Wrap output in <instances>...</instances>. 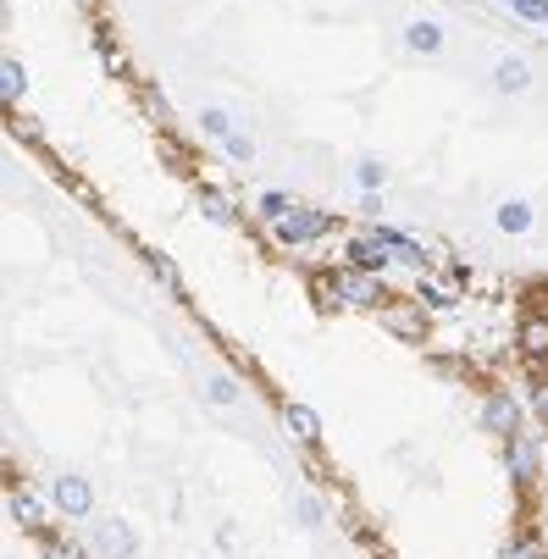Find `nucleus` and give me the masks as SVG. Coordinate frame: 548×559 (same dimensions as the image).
I'll list each match as a JSON object with an SVG mask.
<instances>
[{"label": "nucleus", "instance_id": "14", "mask_svg": "<svg viewBox=\"0 0 548 559\" xmlns=\"http://www.w3.org/2000/svg\"><path fill=\"white\" fill-rule=\"evenodd\" d=\"M7 510H12L17 526H28V532L39 526V499H34L28 488H12V493H7Z\"/></svg>", "mask_w": 548, "mask_h": 559}, {"label": "nucleus", "instance_id": "4", "mask_svg": "<svg viewBox=\"0 0 548 559\" xmlns=\"http://www.w3.org/2000/svg\"><path fill=\"white\" fill-rule=\"evenodd\" d=\"M283 427L294 443H317L322 438V416L310 411V405H283Z\"/></svg>", "mask_w": 548, "mask_h": 559}, {"label": "nucleus", "instance_id": "15", "mask_svg": "<svg viewBox=\"0 0 548 559\" xmlns=\"http://www.w3.org/2000/svg\"><path fill=\"white\" fill-rule=\"evenodd\" d=\"M521 349H526L532 360L548 355V322H543V316H526V322H521Z\"/></svg>", "mask_w": 548, "mask_h": 559}, {"label": "nucleus", "instance_id": "20", "mask_svg": "<svg viewBox=\"0 0 548 559\" xmlns=\"http://www.w3.org/2000/svg\"><path fill=\"white\" fill-rule=\"evenodd\" d=\"M200 211H205L211 222H233V211H227V200H222L216 189H200Z\"/></svg>", "mask_w": 548, "mask_h": 559}, {"label": "nucleus", "instance_id": "11", "mask_svg": "<svg viewBox=\"0 0 548 559\" xmlns=\"http://www.w3.org/2000/svg\"><path fill=\"white\" fill-rule=\"evenodd\" d=\"M200 133L227 144L233 133H239V122H233V111H227V106H200Z\"/></svg>", "mask_w": 548, "mask_h": 559}, {"label": "nucleus", "instance_id": "7", "mask_svg": "<svg viewBox=\"0 0 548 559\" xmlns=\"http://www.w3.org/2000/svg\"><path fill=\"white\" fill-rule=\"evenodd\" d=\"M515 421H521V411H515L510 393H493L488 405H483V427H488V432H510V438H515Z\"/></svg>", "mask_w": 548, "mask_h": 559}, {"label": "nucleus", "instance_id": "2", "mask_svg": "<svg viewBox=\"0 0 548 559\" xmlns=\"http://www.w3.org/2000/svg\"><path fill=\"white\" fill-rule=\"evenodd\" d=\"M317 233H327L322 211H288V216H277V238H283V245H305V238H317Z\"/></svg>", "mask_w": 548, "mask_h": 559}, {"label": "nucleus", "instance_id": "12", "mask_svg": "<svg viewBox=\"0 0 548 559\" xmlns=\"http://www.w3.org/2000/svg\"><path fill=\"white\" fill-rule=\"evenodd\" d=\"M382 322L394 328L400 338H416V344H421V316H416L410 305H388V310H382Z\"/></svg>", "mask_w": 548, "mask_h": 559}, {"label": "nucleus", "instance_id": "19", "mask_svg": "<svg viewBox=\"0 0 548 559\" xmlns=\"http://www.w3.org/2000/svg\"><path fill=\"white\" fill-rule=\"evenodd\" d=\"M355 183H360V189H382V183H388V167H382V162H360V167H355Z\"/></svg>", "mask_w": 548, "mask_h": 559}, {"label": "nucleus", "instance_id": "27", "mask_svg": "<svg viewBox=\"0 0 548 559\" xmlns=\"http://www.w3.org/2000/svg\"><path fill=\"white\" fill-rule=\"evenodd\" d=\"M299 515H305V526H317V515H322V504H317V499H299Z\"/></svg>", "mask_w": 548, "mask_h": 559}, {"label": "nucleus", "instance_id": "28", "mask_svg": "<svg viewBox=\"0 0 548 559\" xmlns=\"http://www.w3.org/2000/svg\"><path fill=\"white\" fill-rule=\"evenodd\" d=\"M510 559H543V548H537V543H515Z\"/></svg>", "mask_w": 548, "mask_h": 559}, {"label": "nucleus", "instance_id": "29", "mask_svg": "<svg viewBox=\"0 0 548 559\" xmlns=\"http://www.w3.org/2000/svg\"><path fill=\"white\" fill-rule=\"evenodd\" d=\"M510 7H515V0H510Z\"/></svg>", "mask_w": 548, "mask_h": 559}, {"label": "nucleus", "instance_id": "26", "mask_svg": "<svg viewBox=\"0 0 548 559\" xmlns=\"http://www.w3.org/2000/svg\"><path fill=\"white\" fill-rule=\"evenodd\" d=\"M532 405H537V416L548 421V382H537V388H532Z\"/></svg>", "mask_w": 548, "mask_h": 559}, {"label": "nucleus", "instance_id": "3", "mask_svg": "<svg viewBox=\"0 0 548 559\" xmlns=\"http://www.w3.org/2000/svg\"><path fill=\"white\" fill-rule=\"evenodd\" d=\"M493 84H499L504 95H526V90H532V61H526V56H504V61L493 67Z\"/></svg>", "mask_w": 548, "mask_h": 559}, {"label": "nucleus", "instance_id": "22", "mask_svg": "<svg viewBox=\"0 0 548 559\" xmlns=\"http://www.w3.org/2000/svg\"><path fill=\"white\" fill-rule=\"evenodd\" d=\"M515 12H521L526 23H548V0H515Z\"/></svg>", "mask_w": 548, "mask_h": 559}, {"label": "nucleus", "instance_id": "9", "mask_svg": "<svg viewBox=\"0 0 548 559\" xmlns=\"http://www.w3.org/2000/svg\"><path fill=\"white\" fill-rule=\"evenodd\" d=\"M405 45H410V50H421V56L443 50V23H432V17H416V23H405Z\"/></svg>", "mask_w": 548, "mask_h": 559}, {"label": "nucleus", "instance_id": "1", "mask_svg": "<svg viewBox=\"0 0 548 559\" xmlns=\"http://www.w3.org/2000/svg\"><path fill=\"white\" fill-rule=\"evenodd\" d=\"M56 510L67 515V521H84L90 510H95V488L84 483V476H56Z\"/></svg>", "mask_w": 548, "mask_h": 559}, {"label": "nucleus", "instance_id": "5", "mask_svg": "<svg viewBox=\"0 0 548 559\" xmlns=\"http://www.w3.org/2000/svg\"><path fill=\"white\" fill-rule=\"evenodd\" d=\"M95 548L111 554V559H133L139 543H133V532H128L122 521H100V526H95Z\"/></svg>", "mask_w": 548, "mask_h": 559}, {"label": "nucleus", "instance_id": "6", "mask_svg": "<svg viewBox=\"0 0 548 559\" xmlns=\"http://www.w3.org/2000/svg\"><path fill=\"white\" fill-rule=\"evenodd\" d=\"M510 476H515V483H532V476H537V438L532 432L510 438Z\"/></svg>", "mask_w": 548, "mask_h": 559}, {"label": "nucleus", "instance_id": "24", "mask_svg": "<svg viewBox=\"0 0 548 559\" xmlns=\"http://www.w3.org/2000/svg\"><path fill=\"white\" fill-rule=\"evenodd\" d=\"M155 277H162V283H172V288H178V266H172L167 255H155Z\"/></svg>", "mask_w": 548, "mask_h": 559}, {"label": "nucleus", "instance_id": "25", "mask_svg": "<svg viewBox=\"0 0 548 559\" xmlns=\"http://www.w3.org/2000/svg\"><path fill=\"white\" fill-rule=\"evenodd\" d=\"M45 559H78L72 543H45Z\"/></svg>", "mask_w": 548, "mask_h": 559}, {"label": "nucleus", "instance_id": "18", "mask_svg": "<svg viewBox=\"0 0 548 559\" xmlns=\"http://www.w3.org/2000/svg\"><path fill=\"white\" fill-rule=\"evenodd\" d=\"M23 84H28V72H23V61H7V106H17V95H23Z\"/></svg>", "mask_w": 548, "mask_h": 559}, {"label": "nucleus", "instance_id": "10", "mask_svg": "<svg viewBox=\"0 0 548 559\" xmlns=\"http://www.w3.org/2000/svg\"><path fill=\"white\" fill-rule=\"evenodd\" d=\"M349 255H355V266H360V272H382L388 261H394L377 233H371V238H355V245H349Z\"/></svg>", "mask_w": 548, "mask_h": 559}, {"label": "nucleus", "instance_id": "13", "mask_svg": "<svg viewBox=\"0 0 548 559\" xmlns=\"http://www.w3.org/2000/svg\"><path fill=\"white\" fill-rule=\"evenodd\" d=\"M493 222H499V233H526V227H532V205H526V200H504V205L493 211Z\"/></svg>", "mask_w": 548, "mask_h": 559}, {"label": "nucleus", "instance_id": "16", "mask_svg": "<svg viewBox=\"0 0 548 559\" xmlns=\"http://www.w3.org/2000/svg\"><path fill=\"white\" fill-rule=\"evenodd\" d=\"M205 399H211V405H222V411H227V405H239V382H233L227 371H216V377L205 382Z\"/></svg>", "mask_w": 548, "mask_h": 559}, {"label": "nucleus", "instance_id": "17", "mask_svg": "<svg viewBox=\"0 0 548 559\" xmlns=\"http://www.w3.org/2000/svg\"><path fill=\"white\" fill-rule=\"evenodd\" d=\"M222 150H227V155H233V162H239V167H250V162H255V139H250V133H233V139L222 144Z\"/></svg>", "mask_w": 548, "mask_h": 559}, {"label": "nucleus", "instance_id": "23", "mask_svg": "<svg viewBox=\"0 0 548 559\" xmlns=\"http://www.w3.org/2000/svg\"><path fill=\"white\" fill-rule=\"evenodd\" d=\"M317 299H322V305H349V299H344V288H338V277H333V283H327V277H317Z\"/></svg>", "mask_w": 548, "mask_h": 559}, {"label": "nucleus", "instance_id": "21", "mask_svg": "<svg viewBox=\"0 0 548 559\" xmlns=\"http://www.w3.org/2000/svg\"><path fill=\"white\" fill-rule=\"evenodd\" d=\"M421 299H432V305H449V299H454V283H443V277H421Z\"/></svg>", "mask_w": 548, "mask_h": 559}, {"label": "nucleus", "instance_id": "8", "mask_svg": "<svg viewBox=\"0 0 548 559\" xmlns=\"http://www.w3.org/2000/svg\"><path fill=\"white\" fill-rule=\"evenodd\" d=\"M338 288H344V299H349V305H377V299H382L377 272H360V266H355V272H344V277H338Z\"/></svg>", "mask_w": 548, "mask_h": 559}]
</instances>
